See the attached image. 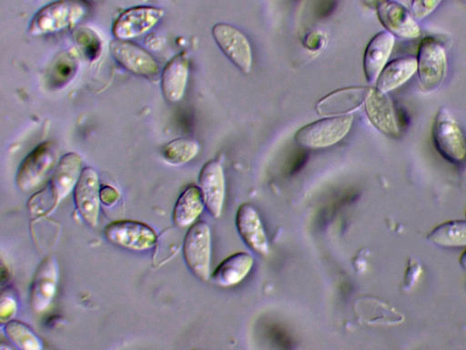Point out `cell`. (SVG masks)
<instances>
[{
  "mask_svg": "<svg viewBox=\"0 0 466 350\" xmlns=\"http://www.w3.org/2000/svg\"><path fill=\"white\" fill-rule=\"evenodd\" d=\"M253 261V257L246 252L234 253L219 263L211 274V279L222 287L238 284L249 273Z\"/></svg>",
  "mask_w": 466,
  "mask_h": 350,
  "instance_id": "22",
  "label": "cell"
},
{
  "mask_svg": "<svg viewBox=\"0 0 466 350\" xmlns=\"http://www.w3.org/2000/svg\"><path fill=\"white\" fill-rule=\"evenodd\" d=\"M198 183L208 211L213 217L218 218L223 210L226 195L225 176L221 164L214 160L208 161L199 172Z\"/></svg>",
  "mask_w": 466,
  "mask_h": 350,
  "instance_id": "16",
  "label": "cell"
},
{
  "mask_svg": "<svg viewBox=\"0 0 466 350\" xmlns=\"http://www.w3.org/2000/svg\"><path fill=\"white\" fill-rule=\"evenodd\" d=\"M389 1L390 0H363L364 4L367 6L374 9H377L380 5Z\"/></svg>",
  "mask_w": 466,
  "mask_h": 350,
  "instance_id": "30",
  "label": "cell"
},
{
  "mask_svg": "<svg viewBox=\"0 0 466 350\" xmlns=\"http://www.w3.org/2000/svg\"><path fill=\"white\" fill-rule=\"evenodd\" d=\"M364 108L369 120L379 131L391 138L399 136L400 126L388 93L370 88Z\"/></svg>",
  "mask_w": 466,
  "mask_h": 350,
  "instance_id": "14",
  "label": "cell"
},
{
  "mask_svg": "<svg viewBox=\"0 0 466 350\" xmlns=\"http://www.w3.org/2000/svg\"><path fill=\"white\" fill-rule=\"evenodd\" d=\"M76 152L63 155L55 167L47 190H41L51 212L75 189L84 168Z\"/></svg>",
  "mask_w": 466,
  "mask_h": 350,
  "instance_id": "7",
  "label": "cell"
},
{
  "mask_svg": "<svg viewBox=\"0 0 466 350\" xmlns=\"http://www.w3.org/2000/svg\"><path fill=\"white\" fill-rule=\"evenodd\" d=\"M351 115L330 116L300 128L295 134L296 142L308 149H323L340 141L352 126Z\"/></svg>",
  "mask_w": 466,
  "mask_h": 350,
  "instance_id": "3",
  "label": "cell"
},
{
  "mask_svg": "<svg viewBox=\"0 0 466 350\" xmlns=\"http://www.w3.org/2000/svg\"><path fill=\"white\" fill-rule=\"evenodd\" d=\"M59 270L56 259L46 256L38 265L29 289L31 309L41 314L51 304L57 288Z\"/></svg>",
  "mask_w": 466,
  "mask_h": 350,
  "instance_id": "12",
  "label": "cell"
},
{
  "mask_svg": "<svg viewBox=\"0 0 466 350\" xmlns=\"http://www.w3.org/2000/svg\"><path fill=\"white\" fill-rule=\"evenodd\" d=\"M99 196L102 204L106 206H112L117 201L119 193L115 188L105 185L100 187Z\"/></svg>",
  "mask_w": 466,
  "mask_h": 350,
  "instance_id": "29",
  "label": "cell"
},
{
  "mask_svg": "<svg viewBox=\"0 0 466 350\" xmlns=\"http://www.w3.org/2000/svg\"><path fill=\"white\" fill-rule=\"evenodd\" d=\"M104 234L109 242L130 251H147L157 242L155 231L146 223L137 221H113L106 226Z\"/></svg>",
  "mask_w": 466,
  "mask_h": 350,
  "instance_id": "8",
  "label": "cell"
},
{
  "mask_svg": "<svg viewBox=\"0 0 466 350\" xmlns=\"http://www.w3.org/2000/svg\"><path fill=\"white\" fill-rule=\"evenodd\" d=\"M460 264L463 269L466 270V250L461 253L460 257Z\"/></svg>",
  "mask_w": 466,
  "mask_h": 350,
  "instance_id": "31",
  "label": "cell"
},
{
  "mask_svg": "<svg viewBox=\"0 0 466 350\" xmlns=\"http://www.w3.org/2000/svg\"><path fill=\"white\" fill-rule=\"evenodd\" d=\"M58 149L53 141L36 146L22 161L15 177L17 187L29 191L42 183L58 162Z\"/></svg>",
  "mask_w": 466,
  "mask_h": 350,
  "instance_id": "5",
  "label": "cell"
},
{
  "mask_svg": "<svg viewBox=\"0 0 466 350\" xmlns=\"http://www.w3.org/2000/svg\"><path fill=\"white\" fill-rule=\"evenodd\" d=\"M98 174L92 167L83 169L73 190L76 209L82 220L90 227L97 225L100 206Z\"/></svg>",
  "mask_w": 466,
  "mask_h": 350,
  "instance_id": "13",
  "label": "cell"
},
{
  "mask_svg": "<svg viewBox=\"0 0 466 350\" xmlns=\"http://www.w3.org/2000/svg\"><path fill=\"white\" fill-rule=\"evenodd\" d=\"M236 224L239 235L250 249L263 256L268 253L266 232L258 213L251 204L243 203L238 207Z\"/></svg>",
  "mask_w": 466,
  "mask_h": 350,
  "instance_id": "17",
  "label": "cell"
},
{
  "mask_svg": "<svg viewBox=\"0 0 466 350\" xmlns=\"http://www.w3.org/2000/svg\"><path fill=\"white\" fill-rule=\"evenodd\" d=\"M212 36L223 54L242 72L249 73L252 50L246 36L237 27L218 23L212 27Z\"/></svg>",
  "mask_w": 466,
  "mask_h": 350,
  "instance_id": "10",
  "label": "cell"
},
{
  "mask_svg": "<svg viewBox=\"0 0 466 350\" xmlns=\"http://www.w3.org/2000/svg\"><path fill=\"white\" fill-rule=\"evenodd\" d=\"M189 74V61L186 52L173 57L161 73V90L169 103L178 102L184 96Z\"/></svg>",
  "mask_w": 466,
  "mask_h": 350,
  "instance_id": "19",
  "label": "cell"
},
{
  "mask_svg": "<svg viewBox=\"0 0 466 350\" xmlns=\"http://www.w3.org/2000/svg\"><path fill=\"white\" fill-rule=\"evenodd\" d=\"M17 304L15 297L9 293H2L0 303V319L9 321L15 314Z\"/></svg>",
  "mask_w": 466,
  "mask_h": 350,
  "instance_id": "28",
  "label": "cell"
},
{
  "mask_svg": "<svg viewBox=\"0 0 466 350\" xmlns=\"http://www.w3.org/2000/svg\"><path fill=\"white\" fill-rule=\"evenodd\" d=\"M395 43V36L387 30L376 34L366 46L363 56V70L369 83H376L387 65Z\"/></svg>",
  "mask_w": 466,
  "mask_h": 350,
  "instance_id": "20",
  "label": "cell"
},
{
  "mask_svg": "<svg viewBox=\"0 0 466 350\" xmlns=\"http://www.w3.org/2000/svg\"><path fill=\"white\" fill-rule=\"evenodd\" d=\"M87 13L83 0H57L41 8L32 18L28 33L43 36L56 33L74 26Z\"/></svg>",
  "mask_w": 466,
  "mask_h": 350,
  "instance_id": "1",
  "label": "cell"
},
{
  "mask_svg": "<svg viewBox=\"0 0 466 350\" xmlns=\"http://www.w3.org/2000/svg\"><path fill=\"white\" fill-rule=\"evenodd\" d=\"M417 73L422 90L431 92L442 84L447 72V55L444 46L431 36L424 37L419 45Z\"/></svg>",
  "mask_w": 466,
  "mask_h": 350,
  "instance_id": "4",
  "label": "cell"
},
{
  "mask_svg": "<svg viewBox=\"0 0 466 350\" xmlns=\"http://www.w3.org/2000/svg\"><path fill=\"white\" fill-rule=\"evenodd\" d=\"M110 52L114 59L130 73L149 80L158 77L157 62L140 46L116 38L110 43Z\"/></svg>",
  "mask_w": 466,
  "mask_h": 350,
  "instance_id": "11",
  "label": "cell"
},
{
  "mask_svg": "<svg viewBox=\"0 0 466 350\" xmlns=\"http://www.w3.org/2000/svg\"><path fill=\"white\" fill-rule=\"evenodd\" d=\"M205 201L200 188L189 186L177 198L173 210V221L180 228L193 225L203 211Z\"/></svg>",
  "mask_w": 466,
  "mask_h": 350,
  "instance_id": "23",
  "label": "cell"
},
{
  "mask_svg": "<svg viewBox=\"0 0 466 350\" xmlns=\"http://www.w3.org/2000/svg\"><path fill=\"white\" fill-rule=\"evenodd\" d=\"M199 151L197 140L178 138L167 143L161 150L164 160L173 166L187 163L194 159Z\"/></svg>",
  "mask_w": 466,
  "mask_h": 350,
  "instance_id": "25",
  "label": "cell"
},
{
  "mask_svg": "<svg viewBox=\"0 0 466 350\" xmlns=\"http://www.w3.org/2000/svg\"><path fill=\"white\" fill-rule=\"evenodd\" d=\"M417 68L416 57H398L384 67L375 83L376 88L383 93L393 91L410 80Z\"/></svg>",
  "mask_w": 466,
  "mask_h": 350,
  "instance_id": "21",
  "label": "cell"
},
{
  "mask_svg": "<svg viewBox=\"0 0 466 350\" xmlns=\"http://www.w3.org/2000/svg\"><path fill=\"white\" fill-rule=\"evenodd\" d=\"M428 240L442 247L466 246V221L453 220L436 226Z\"/></svg>",
  "mask_w": 466,
  "mask_h": 350,
  "instance_id": "24",
  "label": "cell"
},
{
  "mask_svg": "<svg viewBox=\"0 0 466 350\" xmlns=\"http://www.w3.org/2000/svg\"><path fill=\"white\" fill-rule=\"evenodd\" d=\"M442 0H412L411 13L417 21L423 20L433 13Z\"/></svg>",
  "mask_w": 466,
  "mask_h": 350,
  "instance_id": "27",
  "label": "cell"
},
{
  "mask_svg": "<svg viewBox=\"0 0 466 350\" xmlns=\"http://www.w3.org/2000/svg\"><path fill=\"white\" fill-rule=\"evenodd\" d=\"M431 137L435 149L447 161L461 164L466 160V137L445 107L439 108L434 117Z\"/></svg>",
  "mask_w": 466,
  "mask_h": 350,
  "instance_id": "2",
  "label": "cell"
},
{
  "mask_svg": "<svg viewBox=\"0 0 466 350\" xmlns=\"http://www.w3.org/2000/svg\"><path fill=\"white\" fill-rule=\"evenodd\" d=\"M370 88H344L329 93L316 105L318 114L325 117L348 115L366 99Z\"/></svg>",
  "mask_w": 466,
  "mask_h": 350,
  "instance_id": "18",
  "label": "cell"
},
{
  "mask_svg": "<svg viewBox=\"0 0 466 350\" xmlns=\"http://www.w3.org/2000/svg\"><path fill=\"white\" fill-rule=\"evenodd\" d=\"M164 16V10L156 6H134L116 19L112 33L116 39L129 40L141 36L155 27Z\"/></svg>",
  "mask_w": 466,
  "mask_h": 350,
  "instance_id": "9",
  "label": "cell"
},
{
  "mask_svg": "<svg viewBox=\"0 0 466 350\" xmlns=\"http://www.w3.org/2000/svg\"><path fill=\"white\" fill-rule=\"evenodd\" d=\"M9 341L21 350H41L43 344L37 335L24 322L9 320L4 327Z\"/></svg>",
  "mask_w": 466,
  "mask_h": 350,
  "instance_id": "26",
  "label": "cell"
},
{
  "mask_svg": "<svg viewBox=\"0 0 466 350\" xmlns=\"http://www.w3.org/2000/svg\"><path fill=\"white\" fill-rule=\"evenodd\" d=\"M183 257L189 270L200 280L210 277L211 232L208 224L198 221L190 226L183 242Z\"/></svg>",
  "mask_w": 466,
  "mask_h": 350,
  "instance_id": "6",
  "label": "cell"
},
{
  "mask_svg": "<svg viewBox=\"0 0 466 350\" xmlns=\"http://www.w3.org/2000/svg\"><path fill=\"white\" fill-rule=\"evenodd\" d=\"M377 15L384 28L394 36L414 39L420 36V27L411 11L397 1L380 5Z\"/></svg>",
  "mask_w": 466,
  "mask_h": 350,
  "instance_id": "15",
  "label": "cell"
}]
</instances>
